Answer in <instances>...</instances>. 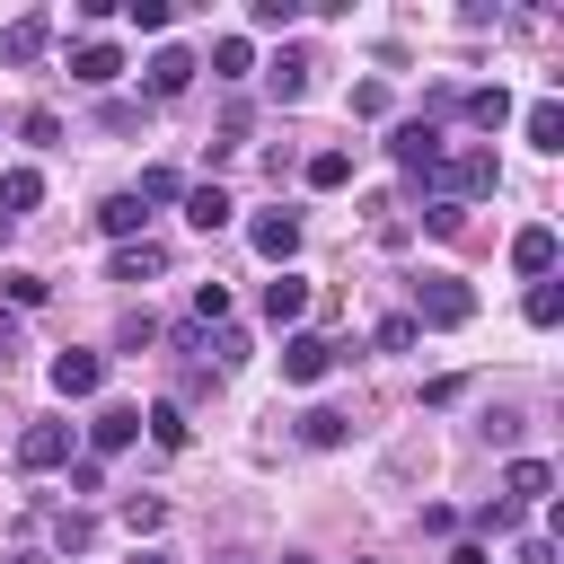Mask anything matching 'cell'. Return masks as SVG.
I'll use <instances>...</instances> for the list:
<instances>
[{
    "mask_svg": "<svg viewBox=\"0 0 564 564\" xmlns=\"http://www.w3.org/2000/svg\"><path fill=\"white\" fill-rule=\"evenodd\" d=\"M405 317H414V326H441V335H449V326H467V317H476V291H467L458 273H423V282H414V308H405Z\"/></svg>",
    "mask_w": 564,
    "mask_h": 564,
    "instance_id": "6da1fadb",
    "label": "cell"
},
{
    "mask_svg": "<svg viewBox=\"0 0 564 564\" xmlns=\"http://www.w3.org/2000/svg\"><path fill=\"white\" fill-rule=\"evenodd\" d=\"M423 185H432V203H458V212H467V194H494V150H458V159H441Z\"/></svg>",
    "mask_w": 564,
    "mask_h": 564,
    "instance_id": "7a4b0ae2",
    "label": "cell"
},
{
    "mask_svg": "<svg viewBox=\"0 0 564 564\" xmlns=\"http://www.w3.org/2000/svg\"><path fill=\"white\" fill-rule=\"evenodd\" d=\"M335 361H344V352H335L326 335H308V326H291V335H282V379H291V388H317Z\"/></svg>",
    "mask_w": 564,
    "mask_h": 564,
    "instance_id": "3957f363",
    "label": "cell"
},
{
    "mask_svg": "<svg viewBox=\"0 0 564 564\" xmlns=\"http://www.w3.org/2000/svg\"><path fill=\"white\" fill-rule=\"evenodd\" d=\"M247 247H256L273 273H291V256H300V212H256V220H247Z\"/></svg>",
    "mask_w": 564,
    "mask_h": 564,
    "instance_id": "277c9868",
    "label": "cell"
},
{
    "mask_svg": "<svg viewBox=\"0 0 564 564\" xmlns=\"http://www.w3.org/2000/svg\"><path fill=\"white\" fill-rule=\"evenodd\" d=\"M441 150H449V141H441V123H423V115L388 132V159H397V167H414V176H432V167H441Z\"/></svg>",
    "mask_w": 564,
    "mask_h": 564,
    "instance_id": "5b68a950",
    "label": "cell"
},
{
    "mask_svg": "<svg viewBox=\"0 0 564 564\" xmlns=\"http://www.w3.org/2000/svg\"><path fill=\"white\" fill-rule=\"evenodd\" d=\"M132 441H141V405H97L88 414V458H115Z\"/></svg>",
    "mask_w": 564,
    "mask_h": 564,
    "instance_id": "8992f818",
    "label": "cell"
},
{
    "mask_svg": "<svg viewBox=\"0 0 564 564\" xmlns=\"http://www.w3.org/2000/svg\"><path fill=\"white\" fill-rule=\"evenodd\" d=\"M18 467H26V476L70 467V423H26V432H18Z\"/></svg>",
    "mask_w": 564,
    "mask_h": 564,
    "instance_id": "52a82bcc",
    "label": "cell"
},
{
    "mask_svg": "<svg viewBox=\"0 0 564 564\" xmlns=\"http://www.w3.org/2000/svg\"><path fill=\"white\" fill-rule=\"evenodd\" d=\"M106 388V352H53V397H97Z\"/></svg>",
    "mask_w": 564,
    "mask_h": 564,
    "instance_id": "ba28073f",
    "label": "cell"
},
{
    "mask_svg": "<svg viewBox=\"0 0 564 564\" xmlns=\"http://www.w3.org/2000/svg\"><path fill=\"white\" fill-rule=\"evenodd\" d=\"M555 256H564V238H555V229H546V220H529V229H520V238H511V264H520V273H529V282H546V273H555Z\"/></svg>",
    "mask_w": 564,
    "mask_h": 564,
    "instance_id": "9c48e42d",
    "label": "cell"
},
{
    "mask_svg": "<svg viewBox=\"0 0 564 564\" xmlns=\"http://www.w3.org/2000/svg\"><path fill=\"white\" fill-rule=\"evenodd\" d=\"M44 44H53V18H44V9H26V18L0 26V62H35Z\"/></svg>",
    "mask_w": 564,
    "mask_h": 564,
    "instance_id": "30bf717a",
    "label": "cell"
},
{
    "mask_svg": "<svg viewBox=\"0 0 564 564\" xmlns=\"http://www.w3.org/2000/svg\"><path fill=\"white\" fill-rule=\"evenodd\" d=\"M194 70H203V62H194L185 44H159V53H150V97H185Z\"/></svg>",
    "mask_w": 564,
    "mask_h": 564,
    "instance_id": "8fae6325",
    "label": "cell"
},
{
    "mask_svg": "<svg viewBox=\"0 0 564 564\" xmlns=\"http://www.w3.org/2000/svg\"><path fill=\"white\" fill-rule=\"evenodd\" d=\"M35 203H44V167H0V220L18 229Z\"/></svg>",
    "mask_w": 564,
    "mask_h": 564,
    "instance_id": "7c38bea8",
    "label": "cell"
},
{
    "mask_svg": "<svg viewBox=\"0 0 564 564\" xmlns=\"http://www.w3.org/2000/svg\"><path fill=\"white\" fill-rule=\"evenodd\" d=\"M546 485H555V467H546V458H511V467H502V502H520V511H529V502H546Z\"/></svg>",
    "mask_w": 564,
    "mask_h": 564,
    "instance_id": "4fadbf2b",
    "label": "cell"
},
{
    "mask_svg": "<svg viewBox=\"0 0 564 564\" xmlns=\"http://www.w3.org/2000/svg\"><path fill=\"white\" fill-rule=\"evenodd\" d=\"M70 79H79V88H115V79H123V53H115V44H79V53H70Z\"/></svg>",
    "mask_w": 564,
    "mask_h": 564,
    "instance_id": "5bb4252c",
    "label": "cell"
},
{
    "mask_svg": "<svg viewBox=\"0 0 564 564\" xmlns=\"http://www.w3.org/2000/svg\"><path fill=\"white\" fill-rule=\"evenodd\" d=\"M185 220L212 238V229H229V220H238V203H229L220 185H185Z\"/></svg>",
    "mask_w": 564,
    "mask_h": 564,
    "instance_id": "9a60e30c",
    "label": "cell"
},
{
    "mask_svg": "<svg viewBox=\"0 0 564 564\" xmlns=\"http://www.w3.org/2000/svg\"><path fill=\"white\" fill-rule=\"evenodd\" d=\"M264 317H273V326H300V317H308V282H300V273H273V282H264Z\"/></svg>",
    "mask_w": 564,
    "mask_h": 564,
    "instance_id": "2e32d148",
    "label": "cell"
},
{
    "mask_svg": "<svg viewBox=\"0 0 564 564\" xmlns=\"http://www.w3.org/2000/svg\"><path fill=\"white\" fill-rule=\"evenodd\" d=\"M264 88H273V106H300V97H308V62H300V53H273V62H264Z\"/></svg>",
    "mask_w": 564,
    "mask_h": 564,
    "instance_id": "e0dca14e",
    "label": "cell"
},
{
    "mask_svg": "<svg viewBox=\"0 0 564 564\" xmlns=\"http://www.w3.org/2000/svg\"><path fill=\"white\" fill-rule=\"evenodd\" d=\"M141 220H150V212H141L132 194H106V203H97V229H106L115 247H132V238H141Z\"/></svg>",
    "mask_w": 564,
    "mask_h": 564,
    "instance_id": "ac0fdd59",
    "label": "cell"
},
{
    "mask_svg": "<svg viewBox=\"0 0 564 564\" xmlns=\"http://www.w3.org/2000/svg\"><path fill=\"white\" fill-rule=\"evenodd\" d=\"M141 432H150L159 449H185V441H194V423H185V405H176V397H159V405L141 414Z\"/></svg>",
    "mask_w": 564,
    "mask_h": 564,
    "instance_id": "d6986e66",
    "label": "cell"
},
{
    "mask_svg": "<svg viewBox=\"0 0 564 564\" xmlns=\"http://www.w3.org/2000/svg\"><path fill=\"white\" fill-rule=\"evenodd\" d=\"M467 123H476V132H502V123H511V88H502V79H494V88H467Z\"/></svg>",
    "mask_w": 564,
    "mask_h": 564,
    "instance_id": "ffe728a7",
    "label": "cell"
},
{
    "mask_svg": "<svg viewBox=\"0 0 564 564\" xmlns=\"http://www.w3.org/2000/svg\"><path fill=\"white\" fill-rule=\"evenodd\" d=\"M159 264H167V247H159V238H132V247H115V282H150Z\"/></svg>",
    "mask_w": 564,
    "mask_h": 564,
    "instance_id": "44dd1931",
    "label": "cell"
},
{
    "mask_svg": "<svg viewBox=\"0 0 564 564\" xmlns=\"http://www.w3.org/2000/svg\"><path fill=\"white\" fill-rule=\"evenodd\" d=\"M520 132H529L538 150H564V106H555V97H538V106L520 115Z\"/></svg>",
    "mask_w": 564,
    "mask_h": 564,
    "instance_id": "7402d4cb",
    "label": "cell"
},
{
    "mask_svg": "<svg viewBox=\"0 0 564 564\" xmlns=\"http://www.w3.org/2000/svg\"><path fill=\"white\" fill-rule=\"evenodd\" d=\"M247 70H256V44L247 35H220L212 44V79H247Z\"/></svg>",
    "mask_w": 564,
    "mask_h": 564,
    "instance_id": "603a6c76",
    "label": "cell"
},
{
    "mask_svg": "<svg viewBox=\"0 0 564 564\" xmlns=\"http://www.w3.org/2000/svg\"><path fill=\"white\" fill-rule=\"evenodd\" d=\"M132 203H141V212H150V203H185V176H176V167H141Z\"/></svg>",
    "mask_w": 564,
    "mask_h": 564,
    "instance_id": "cb8c5ba5",
    "label": "cell"
},
{
    "mask_svg": "<svg viewBox=\"0 0 564 564\" xmlns=\"http://www.w3.org/2000/svg\"><path fill=\"white\" fill-rule=\"evenodd\" d=\"M520 317H529V326H555V317H564V282H555V273H546V282H529Z\"/></svg>",
    "mask_w": 564,
    "mask_h": 564,
    "instance_id": "d4e9b609",
    "label": "cell"
},
{
    "mask_svg": "<svg viewBox=\"0 0 564 564\" xmlns=\"http://www.w3.org/2000/svg\"><path fill=\"white\" fill-rule=\"evenodd\" d=\"M123 529H132V538H159V529H167V502H159V494H123Z\"/></svg>",
    "mask_w": 564,
    "mask_h": 564,
    "instance_id": "484cf974",
    "label": "cell"
},
{
    "mask_svg": "<svg viewBox=\"0 0 564 564\" xmlns=\"http://www.w3.org/2000/svg\"><path fill=\"white\" fill-rule=\"evenodd\" d=\"M308 185H317V194L352 185V150H317V159H308Z\"/></svg>",
    "mask_w": 564,
    "mask_h": 564,
    "instance_id": "4316f807",
    "label": "cell"
},
{
    "mask_svg": "<svg viewBox=\"0 0 564 564\" xmlns=\"http://www.w3.org/2000/svg\"><path fill=\"white\" fill-rule=\"evenodd\" d=\"M0 300H9V308H44V273L9 264V273H0Z\"/></svg>",
    "mask_w": 564,
    "mask_h": 564,
    "instance_id": "83f0119b",
    "label": "cell"
},
{
    "mask_svg": "<svg viewBox=\"0 0 564 564\" xmlns=\"http://www.w3.org/2000/svg\"><path fill=\"white\" fill-rule=\"evenodd\" d=\"M300 441H308V449H335V441H344V414H335V405H308V414H300Z\"/></svg>",
    "mask_w": 564,
    "mask_h": 564,
    "instance_id": "f1b7e54d",
    "label": "cell"
},
{
    "mask_svg": "<svg viewBox=\"0 0 564 564\" xmlns=\"http://www.w3.org/2000/svg\"><path fill=\"white\" fill-rule=\"evenodd\" d=\"M18 132H26V150H53V141H62V115H53V106H26Z\"/></svg>",
    "mask_w": 564,
    "mask_h": 564,
    "instance_id": "f546056e",
    "label": "cell"
},
{
    "mask_svg": "<svg viewBox=\"0 0 564 564\" xmlns=\"http://www.w3.org/2000/svg\"><path fill=\"white\" fill-rule=\"evenodd\" d=\"M476 529H485V538H520V502H502V494H494V502L476 511Z\"/></svg>",
    "mask_w": 564,
    "mask_h": 564,
    "instance_id": "4dcf8cb0",
    "label": "cell"
},
{
    "mask_svg": "<svg viewBox=\"0 0 564 564\" xmlns=\"http://www.w3.org/2000/svg\"><path fill=\"white\" fill-rule=\"evenodd\" d=\"M123 18H132L141 35H167V18H176V9H167V0H123Z\"/></svg>",
    "mask_w": 564,
    "mask_h": 564,
    "instance_id": "1f68e13d",
    "label": "cell"
},
{
    "mask_svg": "<svg viewBox=\"0 0 564 564\" xmlns=\"http://www.w3.org/2000/svg\"><path fill=\"white\" fill-rule=\"evenodd\" d=\"M247 18H256V26H264V35H282V26H291V18H300V0H256V9H247Z\"/></svg>",
    "mask_w": 564,
    "mask_h": 564,
    "instance_id": "d6a6232c",
    "label": "cell"
},
{
    "mask_svg": "<svg viewBox=\"0 0 564 564\" xmlns=\"http://www.w3.org/2000/svg\"><path fill=\"white\" fill-rule=\"evenodd\" d=\"M423 229H432V238H458L467 212H458V203H423Z\"/></svg>",
    "mask_w": 564,
    "mask_h": 564,
    "instance_id": "836d02e7",
    "label": "cell"
},
{
    "mask_svg": "<svg viewBox=\"0 0 564 564\" xmlns=\"http://www.w3.org/2000/svg\"><path fill=\"white\" fill-rule=\"evenodd\" d=\"M352 115H361V123H379V115H388V88H379V79H361V88H352Z\"/></svg>",
    "mask_w": 564,
    "mask_h": 564,
    "instance_id": "e575fe53",
    "label": "cell"
},
{
    "mask_svg": "<svg viewBox=\"0 0 564 564\" xmlns=\"http://www.w3.org/2000/svg\"><path fill=\"white\" fill-rule=\"evenodd\" d=\"M194 317H203V326H220V317H229V291H220V282H203V291H194Z\"/></svg>",
    "mask_w": 564,
    "mask_h": 564,
    "instance_id": "d590c367",
    "label": "cell"
},
{
    "mask_svg": "<svg viewBox=\"0 0 564 564\" xmlns=\"http://www.w3.org/2000/svg\"><path fill=\"white\" fill-rule=\"evenodd\" d=\"M88 538H97V529H88V520H79V511H62V520H53V546H70V555H79V546H88Z\"/></svg>",
    "mask_w": 564,
    "mask_h": 564,
    "instance_id": "8d00e7d4",
    "label": "cell"
},
{
    "mask_svg": "<svg viewBox=\"0 0 564 564\" xmlns=\"http://www.w3.org/2000/svg\"><path fill=\"white\" fill-rule=\"evenodd\" d=\"M414 335H423V326H414V317H379V344H388V352H405V344H414Z\"/></svg>",
    "mask_w": 564,
    "mask_h": 564,
    "instance_id": "74e56055",
    "label": "cell"
},
{
    "mask_svg": "<svg viewBox=\"0 0 564 564\" xmlns=\"http://www.w3.org/2000/svg\"><path fill=\"white\" fill-rule=\"evenodd\" d=\"M212 352H220V370H238V361H247V335H238V326H220V335H212Z\"/></svg>",
    "mask_w": 564,
    "mask_h": 564,
    "instance_id": "f35d334b",
    "label": "cell"
},
{
    "mask_svg": "<svg viewBox=\"0 0 564 564\" xmlns=\"http://www.w3.org/2000/svg\"><path fill=\"white\" fill-rule=\"evenodd\" d=\"M520 564H555V538H520Z\"/></svg>",
    "mask_w": 564,
    "mask_h": 564,
    "instance_id": "ab89813d",
    "label": "cell"
},
{
    "mask_svg": "<svg viewBox=\"0 0 564 564\" xmlns=\"http://www.w3.org/2000/svg\"><path fill=\"white\" fill-rule=\"evenodd\" d=\"M449 564H494V546H476V538H467V546H458Z\"/></svg>",
    "mask_w": 564,
    "mask_h": 564,
    "instance_id": "60d3db41",
    "label": "cell"
},
{
    "mask_svg": "<svg viewBox=\"0 0 564 564\" xmlns=\"http://www.w3.org/2000/svg\"><path fill=\"white\" fill-rule=\"evenodd\" d=\"M9 344H18V317H9V308H0V352H9Z\"/></svg>",
    "mask_w": 564,
    "mask_h": 564,
    "instance_id": "b9f144b4",
    "label": "cell"
},
{
    "mask_svg": "<svg viewBox=\"0 0 564 564\" xmlns=\"http://www.w3.org/2000/svg\"><path fill=\"white\" fill-rule=\"evenodd\" d=\"M132 564H167V555H159V546H141V555H132Z\"/></svg>",
    "mask_w": 564,
    "mask_h": 564,
    "instance_id": "7bdbcfd3",
    "label": "cell"
},
{
    "mask_svg": "<svg viewBox=\"0 0 564 564\" xmlns=\"http://www.w3.org/2000/svg\"><path fill=\"white\" fill-rule=\"evenodd\" d=\"M9 564H44V555H9Z\"/></svg>",
    "mask_w": 564,
    "mask_h": 564,
    "instance_id": "ee69618b",
    "label": "cell"
},
{
    "mask_svg": "<svg viewBox=\"0 0 564 564\" xmlns=\"http://www.w3.org/2000/svg\"><path fill=\"white\" fill-rule=\"evenodd\" d=\"M282 564H308V555H282Z\"/></svg>",
    "mask_w": 564,
    "mask_h": 564,
    "instance_id": "f6af8a7d",
    "label": "cell"
}]
</instances>
